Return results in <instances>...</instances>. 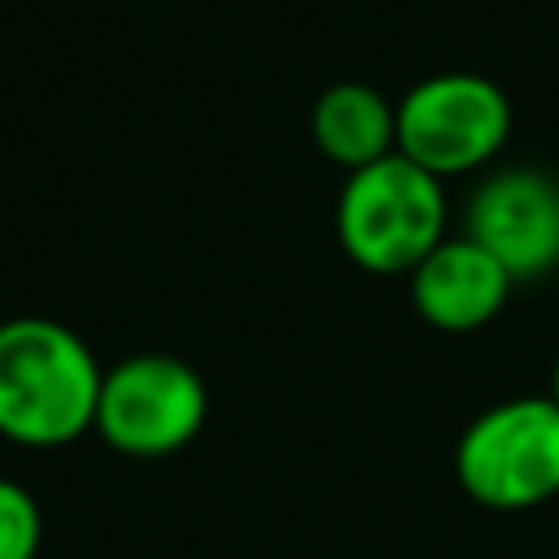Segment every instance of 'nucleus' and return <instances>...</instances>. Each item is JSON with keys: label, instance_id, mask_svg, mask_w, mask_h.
<instances>
[{"label": "nucleus", "instance_id": "obj_1", "mask_svg": "<svg viewBox=\"0 0 559 559\" xmlns=\"http://www.w3.org/2000/svg\"><path fill=\"white\" fill-rule=\"evenodd\" d=\"M105 367L87 341L44 314L0 323V437L57 450L96 424Z\"/></svg>", "mask_w": 559, "mask_h": 559}, {"label": "nucleus", "instance_id": "obj_2", "mask_svg": "<svg viewBox=\"0 0 559 559\" xmlns=\"http://www.w3.org/2000/svg\"><path fill=\"white\" fill-rule=\"evenodd\" d=\"M336 240L371 275H411L445 240L441 179L389 153L345 175L336 197Z\"/></svg>", "mask_w": 559, "mask_h": 559}, {"label": "nucleus", "instance_id": "obj_3", "mask_svg": "<svg viewBox=\"0 0 559 559\" xmlns=\"http://www.w3.org/2000/svg\"><path fill=\"white\" fill-rule=\"evenodd\" d=\"M454 480L489 511H533L559 498V406L528 393L480 411L454 441Z\"/></svg>", "mask_w": 559, "mask_h": 559}, {"label": "nucleus", "instance_id": "obj_4", "mask_svg": "<svg viewBox=\"0 0 559 559\" xmlns=\"http://www.w3.org/2000/svg\"><path fill=\"white\" fill-rule=\"evenodd\" d=\"M507 135V92L472 70L428 74L411 83L397 100V153L437 179L489 166L502 153Z\"/></svg>", "mask_w": 559, "mask_h": 559}, {"label": "nucleus", "instance_id": "obj_5", "mask_svg": "<svg viewBox=\"0 0 559 559\" xmlns=\"http://www.w3.org/2000/svg\"><path fill=\"white\" fill-rule=\"evenodd\" d=\"M210 415L201 371L175 354H131L114 362L96 397V432L131 459H162L183 450Z\"/></svg>", "mask_w": 559, "mask_h": 559}, {"label": "nucleus", "instance_id": "obj_6", "mask_svg": "<svg viewBox=\"0 0 559 559\" xmlns=\"http://www.w3.org/2000/svg\"><path fill=\"white\" fill-rule=\"evenodd\" d=\"M467 236L515 284L550 275L559 266V179L533 166L493 170L467 201Z\"/></svg>", "mask_w": 559, "mask_h": 559}, {"label": "nucleus", "instance_id": "obj_7", "mask_svg": "<svg viewBox=\"0 0 559 559\" xmlns=\"http://www.w3.org/2000/svg\"><path fill=\"white\" fill-rule=\"evenodd\" d=\"M411 306L437 332H476L507 306L515 280L467 231L445 236L411 275Z\"/></svg>", "mask_w": 559, "mask_h": 559}, {"label": "nucleus", "instance_id": "obj_8", "mask_svg": "<svg viewBox=\"0 0 559 559\" xmlns=\"http://www.w3.org/2000/svg\"><path fill=\"white\" fill-rule=\"evenodd\" d=\"M310 140L332 166L354 175L397 153V100L358 79L332 83L310 109Z\"/></svg>", "mask_w": 559, "mask_h": 559}, {"label": "nucleus", "instance_id": "obj_9", "mask_svg": "<svg viewBox=\"0 0 559 559\" xmlns=\"http://www.w3.org/2000/svg\"><path fill=\"white\" fill-rule=\"evenodd\" d=\"M44 537L39 502L26 485L0 476V559H35Z\"/></svg>", "mask_w": 559, "mask_h": 559}, {"label": "nucleus", "instance_id": "obj_10", "mask_svg": "<svg viewBox=\"0 0 559 559\" xmlns=\"http://www.w3.org/2000/svg\"><path fill=\"white\" fill-rule=\"evenodd\" d=\"M555 406H559V358H555V367H550V393H546Z\"/></svg>", "mask_w": 559, "mask_h": 559}]
</instances>
